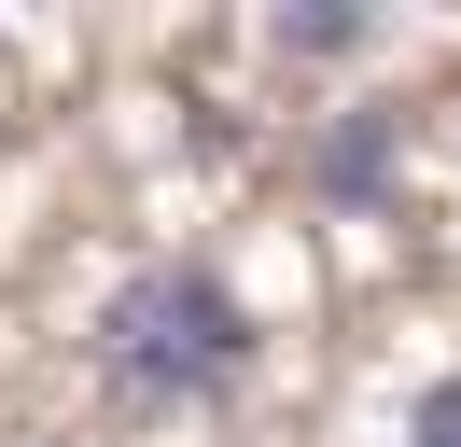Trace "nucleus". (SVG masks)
Masks as SVG:
<instances>
[{"instance_id":"obj_2","label":"nucleus","mask_w":461,"mask_h":447,"mask_svg":"<svg viewBox=\"0 0 461 447\" xmlns=\"http://www.w3.org/2000/svg\"><path fill=\"white\" fill-rule=\"evenodd\" d=\"M266 56H294V70H349V56H377V14H336V0H308V14H266Z\"/></svg>"},{"instance_id":"obj_1","label":"nucleus","mask_w":461,"mask_h":447,"mask_svg":"<svg viewBox=\"0 0 461 447\" xmlns=\"http://www.w3.org/2000/svg\"><path fill=\"white\" fill-rule=\"evenodd\" d=\"M85 363H98V391H113V406H140V419H196V406H238V391H252L266 322H252V294H238L224 266L154 251V266H126L113 294H98Z\"/></svg>"},{"instance_id":"obj_3","label":"nucleus","mask_w":461,"mask_h":447,"mask_svg":"<svg viewBox=\"0 0 461 447\" xmlns=\"http://www.w3.org/2000/svg\"><path fill=\"white\" fill-rule=\"evenodd\" d=\"M392 447H461V363L420 391V406H405V433H392Z\"/></svg>"},{"instance_id":"obj_4","label":"nucleus","mask_w":461,"mask_h":447,"mask_svg":"<svg viewBox=\"0 0 461 447\" xmlns=\"http://www.w3.org/2000/svg\"><path fill=\"white\" fill-rule=\"evenodd\" d=\"M321 182H336V196H377V126H349L336 154H321Z\"/></svg>"}]
</instances>
